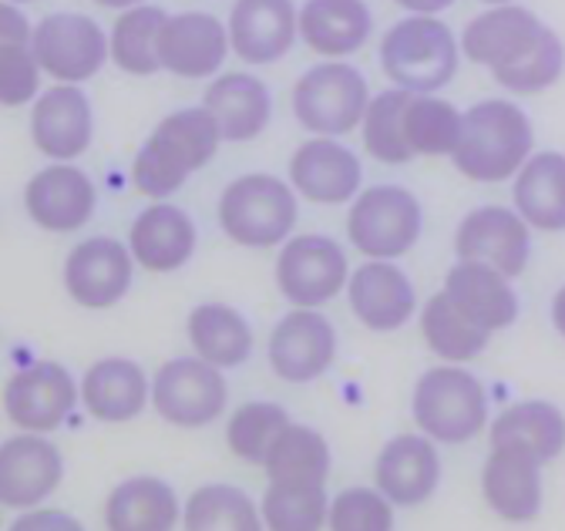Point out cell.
Instances as JSON below:
<instances>
[{"label": "cell", "mask_w": 565, "mask_h": 531, "mask_svg": "<svg viewBox=\"0 0 565 531\" xmlns=\"http://www.w3.org/2000/svg\"><path fill=\"white\" fill-rule=\"evenodd\" d=\"M350 310L374 334H394L417 313V290L394 259H371L347 277Z\"/></svg>", "instance_id": "cell-19"}, {"label": "cell", "mask_w": 565, "mask_h": 531, "mask_svg": "<svg viewBox=\"0 0 565 531\" xmlns=\"http://www.w3.org/2000/svg\"><path fill=\"white\" fill-rule=\"evenodd\" d=\"M347 252L330 236H294L276 256V290L294 306H323L347 286Z\"/></svg>", "instance_id": "cell-10"}, {"label": "cell", "mask_w": 565, "mask_h": 531, "mask_svg": "<svg viewBox=\"0 0 565 531\" xmlns=\"http://www.w3.org/2000/svg\"><path fill=\"white\" fill-rule=\"evenodd\" d=\"M223 145L220 124L205 108H182L162 118L152 139L138 149L131 162V182L141 195L169 198L199 169L216 159Z\"/></svg>", "instance_id": "cell-1"}, {"label": "cell", "mask_w": 565, "mask_h": 531, "mask_svg": "<svg viewBox=\"0 0 565 531\" xmlns=\"http://www.w3.org/2000/svg\"><path fill=\"white\" fill-rule=\"evenodd\" d=\"M290 182L300 195L310 198V203L340 206V203H350V198L361 192L364 165L337 139L317 136L294 152Z\"/></svg>", "instance_id": "cell-24"}, {"label": "cell", "mask_w": 565, "mask_h": 531, "mask_svg": "<svg viewBox=\"0 0 565 531\" xmlns=\"http://www.w3.org/2000/svg\"><path fill=\"white\" fill-rule=\"evenodd\" d=\"M287 424H290L287 408H279L273 401H249V404L233 411L230 427H226V444L239 460L263 464L269 444Z\"/></svg>", "instance_id": "cell-42"}, {"label": "cell", "mask_w": 565, "mask_h": 531, "mask_svg": "<svg viewBox=\"0 0 565 531\" xmlns=\"http://www.w3.org/2000/svg\"><path fill=\"white\" fill-rule=\"evenodd\" d=\"M14 528L18 531H31V528H71V531H78L82 521L64 514V511H38V508H28V514H21L14 521Z\"/></svg>", "instance_id": "cell-46"}, {"label": "cell", "mask_w": 565, "mask_h": 531, "mask_svg": "<svg viewBox=\"0 0 565 531\" xmlns=\"http://www.w3.org/2000/svg\"><path fill=\"white\" fill-rule=\"evenodd\" d=\"M491 444H512L548 464L565 451V414L552 401H519L491 421Z\"/></svg>", "instance_id": "cell-33"}, {"label": "cell", "mask_w": 565, "mask_h": 531, "mask_svg": "<svg viewBox=\"0 0 565 531\" xmlns=\"http://www.w3.org/2000/svg\"><path fill=\"white\" fill-rule=\"evenodd\" d=\"M0 524H4V518H0Z\"/></svg>", "instance_id": "cell-52"}, {"label": "cell", "mask_w": 565, "mask_h": 531, "mask_svg": "<svg viewBox=\"0 0 565 531\" xmlns=\"http://www.w3.org/2000/svg\"><path fill=\"white\" fill-rule=\"evenodd\" d=\"M461 111L438 98L435 91L431 95H411L407 101V111H404V139L411 145L414 155H424V159H441V155H451L455 145H458V136H461Z\"/></svg>", "instance_id": "cell-38"}, {"label": "cell", "mask_w": 565, "mask_h": 531, "mask_svg": "<svg viewBox=\"0 0 565 531\" xmlns=\"http://www.w3.org/2000/svg\"><path fill=\"white\" fill-rule=\"evenodd\" d=\"M64 481V457L44 434H14L0 444V505L38 508Z\"/></svg>", "instance_id": "cell-16"}, {"label": "cell", "mask_w": 565, "mask_h": 531, "mask_svg": "<svg viewBox=\"0 0 565 531\" xmlns=\"http://www.w3.org/2000/svg\"><path fill=\"white\" fill-rule=\"evenodd\" d=\"M105 524L111 531H172L182 524V505L166 478L135 475L111 488Z\"/></svg>", "instance_id": "cell-30"}, {"label": "cell", "mask_w": 565, "mask_h": 531, "mask_svg": "<svg viewBox=\"0 0 565 531\" xmlns=\"http://www.w3.org/2000/svg\"><path fill=\"white\" fill-rule=\"evenodd\" d=\"M420 334H424V344L431 347V354H438L448 364H468V360L481 357L491 344L488 329L471 323L451 303V296L445 290L420 306Z\"/></svg>", "instance_id": "cell-36"}, {"label": "cell", "mask_w": 565, "mask_h": 531, "mask_svg": "<svg viewBox=\"0 0 565 531\" xmlns=\"http://www.w3.org/2000/svg\"><path fill=\"white\" fill-rule=\"evenodd\" d=\"M24 209L47 232H75L98 213V188L78 165L54 162L31 175L24 188Z\"/></svg>", "instance_id": "cell-17"}, {"label": "cell", "mask_w": 565, "mask_h": 531, "mask_svg": "<svg viewBox=\"0 0 565 531\" xmlns=\"http://www.w3.org/2000/svg\"><path fill=\"white\" fill-rule=\"evenodd\" d=\"M411 418L438 444H468L488 424V393L461 364L431 367L414 383Z\"/></svg>", "instance_id": "cell-4"}, {"label": "cell", "mask_w": 565, "mask_h": 531, "mask_svg": "<svg viewBox=\"0 0 565 531\" xmlns=\"http://www.w3.org/2000/svg\"><path fill=\"white\" fill-rule=\"evenodd\" d=\"M515 213L542 232H565V155H529L512 185Z\"/></svg>", "instance_id": "cell-31"}, {"label": "cell", "mask_w": 565, "mask_h": 531, "mask_svg": "<svg viewBox=\"0 0 565 531\" xmlns=\"http://www.w3.org/2000/svg\"><path fill=\"white\" fill-rule=\"evenodd\" d=\"M542 468L529 451L512 444H491L481 468V495L502 521L525 524L542 514Z\"/></svg>", "instance_id": "cell-20"}, {"label": "cell", "mask_w": 565, "mask_h": 531, "mask_svg": "<svg viewBox=\"0 0 565 531\" xmlns=\"http://www.w3.org/2000/svg\"><path fill=\"white\" fill-rule=\"evenodd\" d=\"M192 350L216 367H243L253 354V326L230 303H199L189 313Z\"/></svg>", "instance_id": "cell-32"}, {"label": "cell", "mask_w": 565, "mask_h": 531, "mask_svg": "<svg viewBox=\"0 0 565 531\" xmlns=\"http://www.w3.org/2000/svg\"><path fill=\"white\" fill-rule=\"evenodd\" d=\"M199 246V229L192 216L172 203H156L141 209L128 229V249L149 273H175L192 259Z\"/></svg>", "instance_id": "cell-26"}, {"label": "cell", "mask_w": 565, "mask_h": 531, "mask_svg": "<svg viewBox=\"0 0 565 531\" xmlns=\"http://www.w3.org/2000/svg\"><path fill=\"white\" fill-rule=\"evenodd\" d=\"M481 4H515V0H481Z\"/></svg>", "instance_id": "cell-50"}, {"label": "cell", "mask_w": 565, "mask_h": 531, "mask_svg": "<svg viewBox=\"0 0 565 531\" xmlns=\"http://www.w3.org/2000/svg\"><path fill=\"white\" fill-rule=\"evenodd\" d=\"M31 31H34V24L28 21L21 4L0 0V41H31Z\"/></svg>", "instance_id": "cell-45"}, {"label": "cell", "mask_w": 565, "mask_h": 531, "mask_svg": "<svg viewBox=\"0 0 565 531\" xmlns=\"http://www.w3.org/2000/svg\"><path fill=\"white\" fill-rule=\"evenodd\" d=\"M552 326L565 337V286H558V293L552 296Z\"/></svg>", "instance_id": "cell-48"}, {"label": "cell", "mask_w": 565, "mask_h": 531, "mask_svg": "<svg viewBox=\"0 0 565 531\" xmlns=\"http://www.w3.org/2000/svg\"><path fill=\"white\" fill-rule=\"evenodd\" d=\"M461 61V44L438 14H411L397 21L381 41V68L391 85L431 95L441 91Z\"/></svg>", "instance_id": "cell-3"}, {"label": "cell", "mask_w": 565, "mask_h": 531, "mask_svg": "<svg viewBox=\"0 0 565 531\" xmlns=\"http://www.w3.org/2000/svg\"><path fill=\"white\" fill-rule=\"evenodd\" d=\"M294 0H236L230 14V47L246 64H276L300 37Z\"/></svg>", "instance_id": "cell-23"}, {"label": "cell", "mask_w": 565, "mask_h": 531, "mask_svg": "<svg viewBox=\"0 0 565 531\" xmlns=\"http://www.w3.org/2000/svg\"><path fill=\"white\" fill-rule=\"evenodd\" d=\"M202 108L216 118L223 142H253L259 139L273 118V95L269 88L246 72L220 75L209 85Z\"/></svg>", "instance_id": "cell-28"}, {"label": "cell", "mask_w": 565, "mask_h": 531, "mask_svg": "<svg viewBox=\"0 0 565 531\" xmlns=\"http://www.w3.org/2000/svg\"><path fill=\"white\" fill-rule=\"evenodd\" d=\"M300 206L294 188L266 172L239 175L223 188L220 226L236 246L269 249L287 242L297 226Z\"/></svg>", "instance_id": "cell-5"}, {"label": "cell", "mask_w": 565, "mask_h": 531, "mask_svg": "<svg viewBox=\"0 0 565 531\" xmlns=\"http://www.w3.org/2000/svg\"><path fill=\"white\" fill-rule=\"evenodd\" d=\"M182 528L189 531H259L263 514L256 501L236 485H202L182 508Z\"/></svg>", "instance_id": "cell-37"}, {"label": "cell", "mask_w": 565, "mask_h": 531, "mask_svg": "<svg viewBox=\"0 0 565 531\" xmlns=\"http://www.w3.org/2000/svg\"><path fill=\"white\" fill-rule=\"evenodd\" d=\"M327 485H273L263 495L259 514L273 531H317L327 524Z\"/></svg>", "instance_id": "cell-40"}, {"label": "cell", "mask_w": 565, "mask_h": 531, "mask_svg": "<svg viewBox=\"0 0 565 531\" xmlns=\"http://www.w3.org/2000/svg\"><path fill=\"white\" fill-rule=\"evenodd\" d=\"M98 8H108V11H125V8H135V4H146V0H95Z\"/></svg>", "instance_id": "cell-49"}, {"label": "cell", "mask_w": 565, "mask_h": 531, "mask_svg": "<svg viewBox=\"0 0 565 531\" xmlns=\"http://www.w3.org/2000/svg\"><path fill=\"white\" fill-rule=\"evenodd\" d=\"M230 404V383L223 367L195 357H175L152 377V408L172 427H205L223 418Z\"/></svg>", "instance_id": "cell-8"}, {"label": "cell", "mask_w": 565, "mask_h": 531, "mask_svg": "<svg viewBox=\"0 0 565 531\" xmlns=\"http://www.w3.org/2000/svg\"><path fill=\"white\" fill-rule=\"evenodd\" d=\"M31 139L51 162H75L95 142V108L82 85L57 82L34 98Z\"/></svg>", "instance_id": "cell-14"}, {"label": "cell", "mask_w": 565, "mask_h": 531, "mask_svg": "<svg viewBox=\"0 0 565 531\" xmlns=\"http://www.w3.org/2000/svg\"><path fill=\"white\" fill-rule=\"evenodd\" d=\"M11 4H34V0H11Z\"/></svg>", "instance_id": "cell-51"}, {"label": "cell", "mask_w": 565, "mask_h": 531, "mask_svg": "<svg viewBox=\"0 0 565 531\" xmlns=\"http://www.w3.org/2000/svg\"><path fill=\"white\" fill-rule=\"evenodd\" d=\"M424 232V209L404 185H371L353 195L347 236L371 259H397L417 246Z\"/></svg>", "instance_id": "cell-7"}, {"label": "cell", "mask_w": 565, "mask_h": 531, "mask_svg": "<svg viewBox=\"0 0 565 531\" xmlns=\"http://www.w3.org/2000/svg\"><path fill=\"white\" fill-rule=\"evenodd\" d=\"M82 401L71 370L57 360H34L11 373L4 387V414L18 431L51 434Z\"/></svg>", "instance_id": "cell-11"}, {"label": "cell", "mask_w": 565, "mask_h": 531, "mask_svg": "<svg viewBox=\"0 0 565 531\" xmlns=\"http://www.w3.org/2000/svg\"><path fill=\"white\" fill-rule=\"evenodd\" d=\"M303 44L320 57H350L358 54L371 31L374 14L364 0H307L297 14Z\"/></svg>", "instance_id": "cell-29"}, {"label": "cell", "mask_w": 565, "mask_h": 531, "mask_svg": "<svg viewBox=\"0 0 565 531\" xmlns=\"http://www.w3.org/2000/svg\"><path fill=\"white\" fill-rule=\"evenodd\" d=\"M532 226L505 206H478L471 209L455 232L458 259L488 262L505 277H522L532 259Z\"/></svg>", "instance_id": "cell-15"}, {"label": "cell", "mask_w": 565, "mask_h": 531, "mask_svg": "<svg viewBox=\"0 0 565 531\" xmlns=\"http://www.w3.org/2000/svg\"><path fill=\"white\" fill-rule=\"evenodd\" d=\"M230 57V28L205 11L169 14L159 31V64L175 78H209Z\"/></svg>", "instance_id": "cell-18"}, {"label": "cell", "mask_w": 565, "mask_h": 531, "mask_svg": "<svg viewBox=\"0 0 565 531\" xmlns=\"http://www.w3.org/2000/svg\"><path fill=\"white\" fill-rule=\"evenodd\" d=\"M367 105L371 85L364 72L340 57L313 64L294 85V115L310 136H350L353 128H361Z\"/></svg>", "instance_id": "cell-6"}, {"label": "cell", "mask_w": 565, "mask_h": 531, "mask_svg": "<svg viewBox=\"0 0 565 531\" xmlns=\"http://www.w3.org/2000/svg\"><path fill=\"white\" fill-rule=\"evenodd\" d=\"M374 481L397 508H417L441 485L438 441L428 434H401L387 441L374 464Z\"/></svg>", "instance_id": "cell-21"}, {"label": "cell", "mask_w": 565, "mask_h": 531, "mask_svg": "<svg viewBox=\"0 0 565 531\" xmlns=\"http://www.w3.org/2000/svg\"><path fill=\"white\" fill-rule=\"evenodd\" d=\"M135 280L128 242L115 236H92L64 259V290L85 310H108L121 303Z\"/></svg>", "instance_id": "cell-12"}, {"label": "cell", "mask_w": 565, "mask_h": 531, "mask_svg": "<svg viewBox=\"0 0 565 531\" xmlns=\"http://www.w3.org/2000/svg\"><path fill=\"white\" fill-rule=\"evenodd\" d=\"M545 31V21L532 14L522 4H491L478 18H471L461 31V54L471 64L494 72L505 68V64L519 61Z\"/></svg>", "instance_id": "cell-22"}, {"label": "cell", "mask_w": 565, "mask_h": 531, "mask_svg": "<svg viewBox=\"0 0 565 531\" xmlns=\"http://www.w3.org/2000/svg\"><path fill=\"white\" fill-rule=\"evenodd\" d=\"M330 444L307 424H287L266 451V478L273 485H327L330 478Z\"/></svg>", "instance_id": "cell-34"}, {"label": "cell", "mask_w": 565, "mask_h": 531, "mask_svg": "<svg viewBox=\"0 0 565 531\" xmlns=\"http://www.w3.org/2000/svg\"><path fill=\"white\" fill-rule=\"evenodd\" d=\"M337 360V329L317 306H297L269 334V367L287 383L320 380Z\"/></svg>", "instance_id": "cell-13"}, {"label": "cell", "mask_w": 565, "mask_h": 531, "mask_svg": "<svg viewBox=\"0 0 565 531\" xmlns=\"http://www.w3.org/2000/svg\"><path fill=\"white\" fill-rule=\"evenodd\" d=\"M41 64L31 41H0V105L21 108L41 95Z\"/></svg>", "instance_id": "cell-44"}, {"label": "cell", "mask_w": 565, "mask_h": 531, "mask_svg": "<svg viewBox=\"0 0 565 531\" xmlns=\"http://www.w3.org/2000/svg\"><path fill=\"white\" fill-rule=\"evenodd\" d=\"M535 145L529 115L505 98H484L461 118V136L451 152L455 169L471 182H505L525 165Z\"/></svg>", "instance_id": "cell-2"}, {"label": "cell", "mask_w": 565, "mask_h": 531, "mask_svg": "<svg viewBox=\"0 0 565 531\" xmlns=\"http://www.w3.org/2000/svg\"><path fill=\"white\" fill-rule=\"evenodd\" d=\"M333 531H391L394 505L381 488H347L327 508Z\"/></svg>", "instance_id": "cell-43"}, {"label": "cell", "mask_w": 565, "mask_h": 531, "mask_svg": "<svg viewBox=\"0 0 565 531\" xmlns=\"http://www.w3.org/2000/svg\"><path fill=\"white\" fill-rule=\"evenodd\" d=\"M451 303L488 334H502L519 319V293L512 277L478 259H458L445 280Z\"/></svg>", "instance_id": "cell-25"}, {"label": "cell", "mask_w": 565, "mask_h": 531, "mask_svg": "<svg viewBox=\"0 0 565 531\" xmlns=\"http://www.w3.org/2000/svg\"><path fill=\"white\" fill-rule=\"evenodd\" d=\"M82 404L102 424H128L149 408L152 383L135 360L105 357L95 360L82 377Z\"/></svg>", "instance_id": "cell-27"}, {"label": "cell", "mask_w": 565, "mask_h": 531, "mask_svg": "<svg viewBox=\"0 0 565 531\" xmlns=\"http://www.w3.org/2000/svg\"><path fill=\"white\" fill-rule=\"evenodd\" d=\"M31 47L41 72L54 82L85 85L108 61V34L102 24L78 11H57L41 18L31 31Z\"/></svg>", "instance_id": "cell-9"}, {"label": "cell", "mask_w": 565, "mask_h": 531, "mask_svg": "<svg viewBox=\"0 0 565 531\" xmlns=\"http://www.w3.org/2000/svg\"><path fill=\"white\" fill-rule=\"evenodd\" d=\"M394 4L411 14H441L455 4V0H394Z\"/></svg>", "instance_id": "cell-47"}, {"label": "cell", "mask_w": 565, "mask_h": 531, "mask_svg": "<svg viewBox=\"0 0 565 531\" xmlns=\"http://www.w3.org/2000/svg\"><path fill=\"white\" fill-rule=\"evenodd\" d=\"M166 11L156 4H135L118 14L108 34V61L115 68L135 78H149L162 72L159 64V31L166 24Z\"/></svg>", "instance_id": "cell-35"}, {"label": "cell", "mask_w": 565, "mask_h": 531, "mask_svg": "<svg viewBox=\"0 0 565 531\" xmlns=\"http://www.w3.org/2000/svg\"><path fill=\"white\" fill-rule=\"evenodd\" d=\"M414 91L407 88H387L377 98H371L367 111H364V149L371 159L384 162V165H404L414 159L407 139H404V111Z\"/></svg>", "instance_id": "cell-39"}, {"label": "cell", "mask_w": 565, "mask_h": 531, "mask_svg": "<svg viewBox=\"0 0 565 531\" xmlns=\"http://www.w3.org/2000/svg\"><path fill=\"white\" fill-rule=\"evenodd\" d=\"M562 72H565V44L545 24L539 41L519 61L505 64V68H494L491 78L512 95H542L562 78Z\"/></svg>", "instance_id": "cell-41"}]
</instances>
